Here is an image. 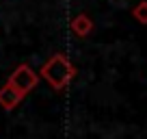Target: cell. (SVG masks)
<instances>
[{
    "label": "cell",
    "mask_w": 147,
    "mask_h": 139,
    "mask_svg": "<svg viewBox=\"0 0 147 139\" xmlns=\"http://www.w3.org/2000/svg\"><path fill=\"white\" fill-rule=\"evenodd\" d=\"M24 93H20L18 89L13 87V85L7 83L5 87H0V107L5 109V111H11V109H15L22 102Z\"/></svg>",
    "instance_id": "obj_3"
},
{
    "label": "cell",
    "mask_w": 147,
    "mask_h": 139,
    "mask_svg": "<svg viewBox=\"0 0 147 139\" xmlns=\"http://www.w3.org/2000/svg\"><path fill=\"white\" fill-rule=\"evenodd\" d=\"M41 76L52 85V89L61 91L69 85V80L76 76V67L67 61V57L63 55H54L50 61L41 65Z\"/></svg>",
    "instance_id": "obj_1"
},
{
    "label": "cell",
    "mask_w": 147,
    "mask_h": 139,
    "mask_svg": "<svg viewBox=\"0 0 147 139\" xmlns=\"http://www.w3.org/2000/svg\"><path fill=\"white\" fill-rule=\"evenodd\" d=\"M132 18L136 20L138 24H147V0H141L132 9Z\"/></svg>",
    "instance_id": "obj_5"
},
{
    "label": "cell",
    "mask_w": 147,
    "mask_h": 139,
    "mask_svg": "<svg viewBox=\"0 0 147 139\" xmlns=\"http://www.w3.org/2000/svg\"><path fill=\"white\" fill-rule=\"evenodd\" d=\"M7 83L13 85L20 93H24V96H26L30 89L37 87L39 76H37V72H32V67H30L28 63H22V65H18V67H15V72L9 76V80H7Z\"/></svg>",
    "instance_id": "obj_2"
},
{
    "label": "cell",
    "mask_w": 147,
    "mask_h": 139,
    "mask_svg": "<svg viewBox=\"0 0 147 139\" xmlns=\"http://www.w3.org/2000/svg\"><path fill=\"white\" fill-rule=\"evenodd\" d=\"M93 31V22L89 20V15L80 13L71 20V33L74 35H78V37H87L89 33Z\"/></svg>",
    "instance_id": "obj_4"
}]
</instances>
